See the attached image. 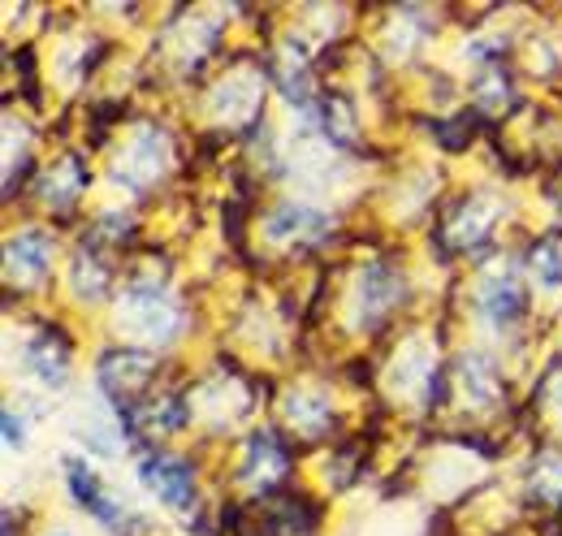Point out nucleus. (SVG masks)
I'll return each mask as SVG.
<instances>
[{
  "instance_id": "nucleus-1",
  "label": "nucleus",
  "mask_w": 562,
  "mask_h": 536,
  "mask_svg": "<svg viewBox=\"0 0 562 536\" xmlns=\"http://www.w3.org/2000/svg\"><path fill=\"white\" fill-rule=\"evenodd\" d=\"M139 476L156 498H165V502H173V506H187V502H191V493H195V471H191L187 459L156 455V459H147V464H143Z\"/></svg>"
},
{
  "instance_id": "nucleus-2",
  "label": "nucleus",
  "mask_w": 562,
  "mask_h": 536,
  "mask_svg": "<svg viewBox=\"0 0 562 536\" xmlns=\"http://www.w3.org/2000/svg\"><path fill=\"white\" fill-rule=\"evenodd\" d=\"M48 272V243L40 234H22L9 243V277H44Z\"/></svg>"
},
{
  "instance_id": "nucleus-3",
  "label": "nucleus",
  "mask_w": 562,
  "mask_h": 536,
  "mask_svg": "<svg viewBox=\"0 0 562 536\" xmlns=\"http://www.w3.org/2000/svg\"><path fill=\"white\" fill-rule=\"evenodd\" d=\"M485 308L497 312V321H506V316H519L524 312V290L515 286V281H502L497 290L485 294Z\"/></svg>"
},
{
  "instance_id": "nucleus-4",
  "label": "nucleus",
  "mask_w": 562,
  "mask_h": 536,
  "mask_svg": "<svg viewBox=\"0 0 562 536\" xmlns=\"http://www.w3.org/2000/svg\"><path fill=\"white\" fill-rule=\"evenodd\" d=\"M4 437H9V442H22V428H18L13 415H4Z\"/></svg>"
}]
</instances>
